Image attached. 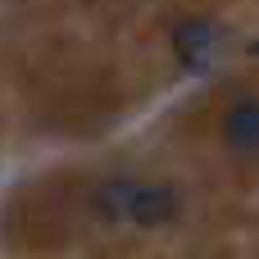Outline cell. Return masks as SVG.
<instances>
[{
    "label": "cell",
    "mask_w": 259,
    "mask_h": 259,
    "mask_svg": "<svg viewBox=\"0 0 259 259\" xmlns=\"http://www.w3.org/2000/svg\"><path fill=\"white\" fill-rule=\"evenodd\" d=\"M91 209L105 223H127V228H164L182 214V191L173 182H137V178H114L91 191Z\"/></svg>",
    "instance_id": "cell-1"
},
{
    "label": "cell",
    "mask_w": 259,
    "mask_h": 259,
    "mask_svg": "<svg viewBox=\"0 0 259 259\" xmlns=\"http://www.w3.org/2000/svg\"><path fill=\"white\" fill-rule=\"evenodd\" d=\"M173 50H178V59L187 68H205L214 59V50H219V27L209 18H187L173 32Z\"/></svg>",
    "instance_id": "cell-2"
},
{
    "label": "cell",
    "mask_w": 259,
    "mask_h": 259,
    "mask_svg": "<svg viewBox=\"0 0 259 259\" xmlns=\"http://www.w3.org/2000/svg\"><path fill=\"white\" fill-rule=\"evenodd\" d=\"M223 141H228V150H237V155H259V96L237 100V105L223 114Z\"/></svg>",
    "instance_id": "cell-3"
},
{
    "label": "cell",
    "mask_w": 259,
    "mask_h": 259,
    "mask_svg": "<svg viewBox=\"0 0 259 259\" xmlns=\"http://www.w3.org/2000/svg\"><path fill=\"white\" fill-rule=\"evenodd\" d=\"M250 55H259V41H255V46H250Z\"/></svg>",
    "instance_id": "cell-4"
}]
</instances>
